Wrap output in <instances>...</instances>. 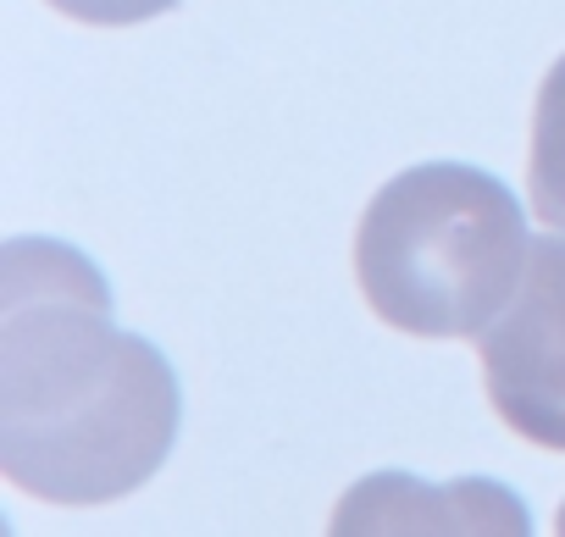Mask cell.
I'll use <instances>...</instances> for the list:
<instances>
[]
</instances>
